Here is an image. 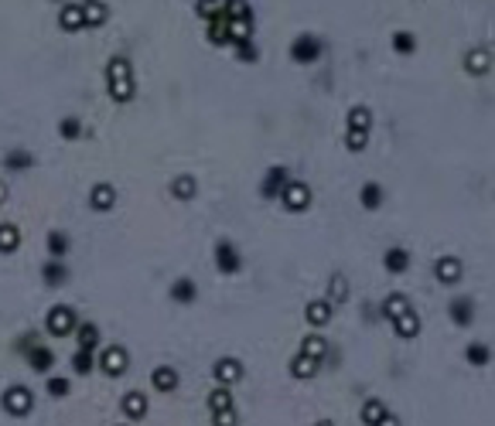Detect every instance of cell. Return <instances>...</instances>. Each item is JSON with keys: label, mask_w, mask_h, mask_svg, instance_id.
<instances>
[{"label": "cell", "mask_w": 495, "mask_h": 426, "mask_svg": "<svg viewBox=\"0 0 495 426\" xmlns=\"http://www.w3.org/2000/svg\"><path fill=\"white\" fill-rule=\"evenodd\" d=\"M280 202H283L287 212H304L311 205V188L304 181H287L283 191H280Z\"/></svg>", "instance_id": "3957f363"}, {"label": "cell", "mask_w": 495, "mask_h": 426, "mask_svg": "<svg viewBox=\"0 0 495 426\" xmlns=\"http://www.w3.org/2000/svg\"><path fill=\"white\" fill-rule=\"evenodd\" d=\"M325 351H328V345H325L321 334H308V338L301 341V348H297V355H304V358H311V362H321Z\"/></svg>", "instance_id": "ac0fdd59"}, {"label": "cell", "mask_w": 495, "mask_h": 426, "mask_svg": "<svg viewBox=\"0 0 495 426\" xmlns=\"http://www.w3.org/2000/svg\"><path fill=\"white\" fill-rule=\"evenodd\" d=\"M120 409H123V416H127V420H133V423H137V420H144V416H147V396H144V392H127V396H123V403H120Z\"/></svg>", "instance_id": "7c38bea8"}, {"label": "cell", "mask_w": 495, "mask_h": 426, "mask_svg": "<svg viewBox=\"0 0 495 426\" xmlns=\"http://www.w3.org/2000/svg\"><path fill=\"white\" fill-rule=\"evenodd\" d=\"M373 126V113L366 106H355L348 109V130H369Z\"/></svg>", "instance_id": "74e56055"}, {"label": "cell", "mask_w": 495, "mask_h": 426, "mask_svg": "<svg viewBox=\"0 0 495 426\" xmlns=\"http://www.w3.org/2000/svg\"><path fill=\"white\" fill-rule=\"evenodd\" d=\"M106 21H110V7H106V3L93 0V3L82 7V24H86V28H103Z\"/></svg>", "instance_id": "9a60e30c"}, {"label": "cell", "mask_w": 495, "mask_h": 426, "mask_svg": "<svg viewBox=\"0 0 495 426\" xmlns=\"http://www.w3.org/2000/svg\"><path fill=\"white\" fill-rule=\"evenodd\" d=\"M383 416H386V406L380 399H366V403H362V423L366 426H376Z\"/></svg>", "instance_id": "836d02e7"}, {"label": "cell", "mask_w": 495, "mask_h": 426, "mask_svg": "<svg viewBox=\"0 0 495 426\" xmlns=\"http://www.w3.org/2000/svg\"><path fill=\"white\" fill-rule=\"evenodd\" d=\"M41 276H45V283H52V287H62V283L68 280V269H65V263H58V260H52V263H45V269H41Z\"/></svg>", "instance_id": "d590c367"}, {"label": "cell", "mask_w": 495, "mask_h": 426, "mask_svg": "<svg viewBox=\"0 0 495 426\" xmlns=\"http://www.w3.org/2000/svg\"><path fill=\"white\" fill-rule=\"evenodd\" d=\"M58 133H62L65 140H79V137H82V123H79L75 116H65V119L58 123Z\"/></svg>", "instance_id": "ab89813d"}, {"label": "cell", "mask_w": 495, "mask_h": 426, "mask_svg": "<svg viewBox=\"0 0 495 426\" xmlns=\"http://www.w3.org/2000/svg\"><path fill=\"white\" fill-rule=\"evenodd\" d=\"M283 184H287V167H270L267 177H263V184H260V195L263 198H280Z\"/></svg>", "instance_id": "4fadbf2b"}, {"label": "cell", "mask_w": 495, "mask_h": 426, "mask_svg": "<svg viewBox=\"0 0 495 426\" xmlns=\"http://www.w3.org/2000/svg\"><path fill=\"white\" fill-rule=\"evenodd\" d=\"M89 205H93V212H110L113 205H116V188L106 184V181H100V184L89 191Z\"/></svg>", "instance_id": "8fae6325"}, {"label": "cell", "mask_w": 495, "mask_h": 426, "mask_svg": "<svg viewBox=\"0 0 495 426\" xmlns=\"http://www.w3.org/2000/svg\"><path fill=\"white\" fill-rule=\"evenodd\" d=\"M127 362H130V355H127L123 345H106L100 351V369L106 375H113V378H120V375L127 372Z\"/></svg>", "instance_id": "5b68a950"}, {"label": "cell", "mask_w": 495, "mask_h": 426, "mask_svg": "<svg viewBox=\"0 0 495 426\" xmlns=\"http://www.w3.org/2000/svg\"><path fill=\"white\" fill-rule=\"evenodd\" d=\"M366 144H369V130H348V133H345V147H348L352 154L366 151Z\"/></svg>", "instance_id": "f35d334b"}, {"label": "cell", "mask_w": 495, "mask_h": 426, "mask_svg": "<svg viewBox=\"0 0 495 426\" xmlns=\"http://www.w3.org/2000/svg\"><path fill=\"white\" fill-rule=\"evenodd\" d=\"M225 409H236L232 392H229V389H216V392L209 396V413H225Z\"/></svg>", "instance_id": "e575fe53"}, {"label": "cell", "mask_w": 495, "mask_h": 426, "mask_svg": "<svg viewBox=\"0 0 495 426\" xmlns=\"http://www.w3.org/2000/svg\"><path fill=\"white\" fill-rule=\"evenodd\" d=\"M393 48H396L400 55H410L413 48H417V41H413L410 31H396V35H393Z\"/></svg>", "instance_id": "b9f144b4"}, {"label": "cell", "mask_w": 495, "mask_h": 426, "mask_svg": "<svg viewBox=\"0 0 495 426\" xmlns=\"http://www.w3.org/2000/svg\"><path fill=\"white\" fill-rule=\"evenodd\" d=\"M48 253H52L55 260L68 253V235H65V232H52V235H48Z\"/></svg>", "instance_id": "7bdbcfd3"}, {"label": "cell", "mask_w": 495, "mask_h": 426, "mask_svg": "<svg viewBox=\"0 0 495 426\" xmlns=\"http://www.w3.org/2000/svg\"><path fill=\"white\" fill-rule=\"evenodd\" d=\"M489 358H492V351H489V345H468V362L471 365H489Z\"/></svg>", "instance_id": "60d3db41"}, {"label": "cell", "mask_w": 495, "mask_h": 426, "mask_svg": "<svg viewBox=\"0 0 495 426\" xmlns=\"http://www.w3.org/2000/svg\"><path fill=\"white\" fill-rule=\"evenodd\" d=\"M45 389H48V396L65 399V396H68V378H58V375H52V378L45 382Z\"/></svg>", "instance_id": "f6af8a7d"}, {"label": "cell", "mask_w": 495, "mask_h": 426, "mask_svg": "<svg viewBox=\"0 0 495 426\" xmlns=\"http://www.w3.org/2000/svg\"><path fill=\"white\" fill-rule=\"evenodd\" d=\"M345 297H348V280L342 276V273H335L328 283V304L335 307V304H345Z\"/></svg>", "instance_id": "f546056e"}, {"label": "cell", "mask_w": 495, "mask_h": 426, "mask_svg": "<svg viewBox=\"0 0 495 426\" xmlns=\"http://www.w3.org/2000/svg\"><path fill=\"white\" fill-rule=\"evenodd\" d=\"M171 300H178V304H192V300H195V280H188V276L174 280V287H171Z\"/></svg>", "instance_id": "484cf974"}, {"label": "cell", "mask_w": 495, "mask_h": 426, "mask_svg": "<svg viewBox=\"0 0 495 426\" xmlns=\"http://www.w3.org/2000/svg\"><path fill=\"white\" fill-rule=\"evenodd\" d=\"M86 3H93V0H86Z\"/></svg>", "instance_id": "f5cc1de1"}, {"label": "cell", "mask_w": 495, "mask_h": 426, "mask_svg": "<svg viewBox=\"0 0 495 426\" xmlns=\"http://www.w3.org/2000/svg\"><path fill=\"white\" fill-rule=\"evenodd\" d=\"M225 31H229V45H243L253 35V21H229L225 17Z\"/></svg>", "instance_id": "7402d4cb"}, {"label": "cell", "mask_w": 495, "mask_h": 426, "mask_svg": "<svg viewBox=\"0 0 495 426\" xmlns=\"http://www.w3.org/2000/svg\"><path fill=\"white\" fill-rule=\"evenodd\" d=\"M106 86H110V96L116 103H130L137 96V86H133V65L127 55H113L106 61Z\"/></svg>", "instance_id": "6da1fadb"}, {"label": "cell", "mask_w": 495, "mask_h": 426, "mask_svg": "<svg viewBox=\"0 0 495 426\" xmlns=\"http://www.w3.org/2000/svg\"><path fill=\"white\" fill-rule=\"evenodd\" d=\"M451 320L461 324V327L471 324V300H468V297H454V300H451Z\"/></svg>", "instance_id": "4dcf8cb0"}, {"label": "cell", "mask_w": 495, "mask_h": 426, "mask_svg": "<svg viewBox=\"0 0 495 426\" xmlns=\"http://www.w3.org/2000/svg\"><path fill=\"white\" fill-rule=\"evenodd\" d=\"M195 10H198V17L216 21V17H225V0H198Z\"/></svg>", "instance_id": "d6a6232c"}, {"label": "cell", "mask_w": 495, "mask_h": 426, "mask_svg": "<svg viewBox=\"0 0 495 426\" xmlns=\"http://www.w3.org/2000/svg\"><path fill=\"white\" fill-rule=\"evenodd\" d=\"M461 273H465V267H461V260H458V256H440L438 263H434V276H438L444 287L458 283V280H461Z\"/></svg>", "instance_id": "9c48e42d"}, {"label": "cell", "mask_w": 495, "mask_h": 426, "mask_svg": "<svg viewBox=\"0 0 495 426\" xmlns=\"http://www.w3.org/2000/svg\"><path fill=\"white\" fill-rule=\"evenodd\" d=\"M151 385H154L158 392H174V389H178V372H174L171 365H158V369L151 372Z\"/></svg>", "instance_id": "d6986e66"}, {"label": "cell", "mask_w": 495, "mask_h": 426, "mask_svg": "<svg viewBox=\"0 0 495 426\" xmlns=\"http://www.w3.org/2000/svg\"><path fill=\"white\" fill-rule=\"evenodd\" d=\"M383 267L389 269V273H407V269H410V253H407L403 246H393V249H386Z\"/></svg>", "instance_id": "44dd1931"}, {"label": "cell", "mask_w": 495, "mask_h": 426, "mask_svg": "<svg viewBox=\"0 0 495 426\" xmlns=\"http://www.w3.org/2000/svg\"><path fill=\"white\" fill-rule=\"evenodd\" d=\"M3 409L10 413V416H28L31 413V406H35V399H31V389H24V385H10L7 392H3Z\"/></svg>", "instance_id": "277c9868"}, {"label": "cell", "mask_w": 495, "mask_h": 426, "mask_svg": "<svg viewBox=\"0 0 495 426\" xmlns=\"http://www.w3.org/2000/svg\"><path fill=\"white\" fill-rule=\"evenodd\" d=\"M315 426H331V423H328V420H325V423H315Z\"/></svg>", "instance_id": "816d5d0a"}, {"label": "cell", "mask_w": 495, "mask_h": 426, "mask_svg": "<svg viewBox=\"0 0 495 426\" xmlns=\"http://www.w3.org/2000/svg\"><path fill=\"white\" fill-rule=\"evenodd\" d=\"M3 164H7L10 171H21V167H28V164H31V154H24V151H14V154L3 160Z\"/></svg>", "instance_id": "7dc6e473"}, {"label": "cell", "mask_w": 495, "mask_h": 426, "mask_svg": "<svg viewBox=\"0 0 495 426\" xmlns=\"http://www.w3.org/2000/svg\"><path fill=\"white\" fill-rule=\"evenodd\" d=\"M45 327H48V334H55V338H65V334H72V331L79 327V318H75V311H72L68 304H55V307L48 311V320H45Z\"/></svg>", "instance_id": "7a4b0ae2"}, {"label": "cell", "mask_w": 495, "mask_h": 426, "mask_svg": "<svg viewBox=\"0 0 495 426\" xmlns=\"http://www.w3.org/2000/svg\"><path fill=\"white\" fill-rule=\"evenodd\" d=\"M465 68H468L471 75H485V72L492 68V48H485V45L471 48V52L465 55Z\"/></svg>", "instance_id": "30bf717a"}, {"label": "cell", "mask_w": 495, "mask_h": 426, "mask_svg": "<svg viewBox=\"0 0 495 426\" xmlns=\"http://www.w3.org/2000/svg\"><path fill=\"white\" fill-rule=\"evenodd\" d=\"M17 246H21V229L10 225V222H3L0 225V253H14Z\"/></svg>", "instance_id": "83f0119b"}, {"label": "cell", "mask_w": 495, "mask_h": 426, "mask_svg": "<svg viewBox=\"0 0 495 426\" xmlns=\"http://www.w3.org/2000/svg\"><path fill=\"white\" fill-rule=\"evenodd\" d=\"M393 331H396L400 338H407V341L420 334V318L413 314V307H410L407 314H400V318H393Z\"/></svg>", "instance_id": "2e32d148"}, {"label": "cell", "mask_w": 495, "mask_h": 426, "mask_svg": "<svg viewBox=\"0 0 495 426\" xmlns=\"http://www.w3.org/2000/svg\"><path fill=\"white\" fill-rule=\"evenodd\" d=\"M236 58H239V61H256V58H260L256 45H253V38H250V41H243V45H236Z\"/></svg>", "instance_id": "bcb514c9"}, {"label": "cell", "mask_w": 495, "mask_h": 426, "mask_svg": "<svg viewBox=\"0 0 495 426\" xmlns=\"http://www.w3.org/2000/svg\"><path fill=\"white\" fill-rule=\"evenodd\" d=\"M24 355H28V362H31V369H35V372H48V369L55 365V355H52V348H48V345H31Z\"/></svg>", "instance_id": "5bb4252c"}, {"label": "cell", "mask_w": 495, "mask_h": 426, "mask_svg": "<svg viewBox=\"0 0 495 426\" xmlns=\"http://www.w3.org/2000/svg\"><path fill=\"white\" fill-rule=\"evenodd\" d=\"M318 365H321V362H311V358H304V355H294L290 375H294V378H315V375H318Z\"/></svg>", "instance_id": "f1b7e54d"}, {"label": "cell", "mask_w": 495, "mask_h": 426, "mask_svg": "<svg viewBox=\"0 0 495 426\" xmlns=\"http://www.w3.org/2000/svg\"><path fill=\"white\" fill-rule=\"evenodd\" d=\"M410 311V300H407V293H389L383 300V318H400V314H407Z\"/></svg>", "instance_id": "d4e9b609"}, {"label": "cell", "mask_w": 495, "mask_h": 426, "mask_svg": "<svg viewBox=\"0 0 495 426\" xmlns=\"http://www.w3.org/2000/svg\"><path fill=\"white\" fill-rule=\"evenodd\" d=\"M212 375H216V382H219L222 389H229V385H236L243 378V362L239 358H219Z\"/></svg>", "instance_id": "52a82bcc"}, {"label": "cell", "mask_w": 495, "mask_h": 426, "mask_svg": "<svg viewBox=\"0 0 495 426\" xmlns=\"http://www.w3.org/2000/svg\"><path fill=\"white\" fill-rule=\"evenodd\" d=\"M195 191H198V184H195V177H192V174H181V177H174V181H171V195H174V198H181V202H192V198H195Z\"/></svg>", "instance_id": "603a6c76"}, {"label": "cell", "mask_w": 495, "mask_h": 426, "mask_svg": "<svg viewBox=\"0 0 495 426\" xmlns=\"http://www.w3.org/2000/svg\"><path fill=\"white\" fill-rule=\"evenodd\" d=\"M225 17L229 21H253V10L246 0H225Z\"/></svg>", "instance_id": "8d00e7d4"}, {"label": "cell", "mask_w": 495, "mask_h": 426, "mask_svg": "<svg viewBox=\"0 0 495 426\" xmlns=\"http://www.w3.org/2000/svg\"><path fill=\"white\" fill-rule=\"evenodd\" d=\"M58 24H62V31H79V28H86V24H82V3H65V7L58 10Z\"/></svg>", "instance_id": "e0dca14e"}, {"label": "cell", "mask_w": 495, "mask_h": 426, "mask_svg": "<svg viewBox=\"0 0 495 426\" xmlns=\"http://www.w3.org/2000/svg\"><path fill=\"white\" fill-rule=\"evenodd\" d=\"M216 263H219L222 273H239L243 269V256L236 253V246L232 242H216Z\"/></svg>", "instance_id": "ba28073f"}, {"label": "cell", "mask_w": 495, "mask_h": 426, "mask_svg": "<svg viewBox=\"0 0 495 426\" xmlns=\"http://www.w3.org/2000/svg\"><path fill=\"white\" fill-rule=\"evenodd\" d=\"M304 318H308L311 327H325L331 320V304L328 300H311V304L304 307Z\"/></svg>", "instance_id": "ffe728a7"}, {"label": "cell", "mask_w": 495, "mask_h": 426, "mask_svg": "<svg viewBox=\"0 0 495 426\" xmlns=\"http://www.w3.org/2000/svg\"><path fill=\"white\" fill-rule=\"evenodd\" d=\"M376 426H400V420H396V416H389V413H386L383 420H380V423Z\"/></svg>", "instance_id": "681fc988"}, {"label": "cell", "mask_w": 495, "mask_h": 426, "mask_svg": "<svg viewBox=\"0 0 495 426\" xmlns=\"http://www.w3.org/2000/svg\"><path fill=\"white\" fill-rule=\"evenodd\" d=\"M236 409H225V413H212V423L216 426H236Z\"/></svg>", "instance_id": "c3c4849f"}, {"label": "cell", "mask_w": 495, "mask_h": 426, "mask_svg": "<svg viewBox=\"0 0 495 426\" xmlns=\"http://www.w3.org/2000/svg\"><path fill=\"white\" fill-rule=\"evenodd\" d=\"M205 38L209 45H229V31H225V17H216L205 24Z\"/></svg>", "instance_id": "1f68e13d"}, {"label": "cell", "mask_w": 495, "mask_h": 426, "mask_svg": "<svg viewBox=\"0 0 495 426\" xmlns=\"http://www.w3.org/2000/svg\"><path fill=\"white\" fill-rule=\"evenodd\" d=\"M96 348H100V327L79 324V351H96Z\"/></svg>", "instance_id": "4316f807"}, {"label": "cell", "mask_w": 495, "mask_h": 426, "mask_svg": "<svg viewBox=\"0 0 495 426\" xmlns=\"http://www.w3.org/2000/svg\"><path fill=\"white\" fill-rule=\"evenodd\" d=\"M72 369L79 375L93 372V351H75V355H72Z\"/></svg>", "instance_id": "ee69618b"}, {"label": "cell", "mask_w": 495, "mask_h": 426, "mask_svg": "<svg viewBox=\"0 0 495 426\" xmlns=\"http://www.w3.org/2000/svg\"><path fill=\"white\" fill-rule=\"evenodd\" d=\"M3 202H7V184L0 181V205H3Z\"/></svg>", "instance_id": "f907efd6"}, {"label": "cell", "mask_w": 495, "mask_h": 426, "mask_svg": "<svg viewBox=\"0 0 495 426\" xmlns=\"http://www.w3.org/2000/svg\"><path fill=\"white\" fill-rule=\"evenodd\" d=\"M359 198H362V209H366V212H376V209L383 205V188H380V181H366Z\"/></svg>", "instance_id": "cb8c5ba5"}, {"label": "cell", "mask_w": 495, "mask_h": 426, "mask_svg": "<svg viewBox=\"0 0 495 426\" xmlns=\"http://www.w3.org/2000/svg\"><path fill=\"white\" fill-rule=\"evenodd\" d=\"M325 55V45H321V38H315V35H301L294 45H290V58L294 61H318Z\"/></svg>", "instance_id": "8992f818"}]
</instances>
